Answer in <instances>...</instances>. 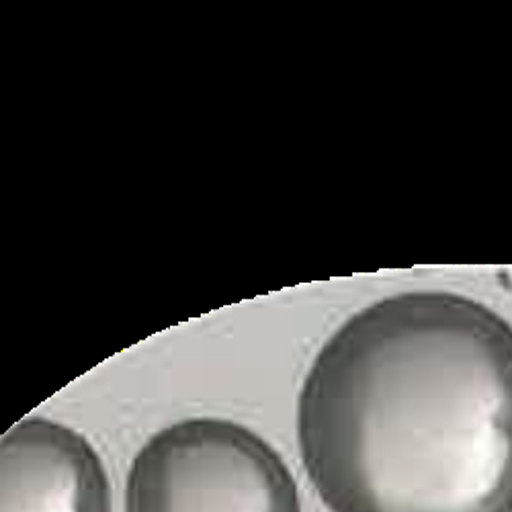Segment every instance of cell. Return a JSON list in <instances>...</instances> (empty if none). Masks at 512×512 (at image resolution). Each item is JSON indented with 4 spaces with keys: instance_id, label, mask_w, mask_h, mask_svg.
Returning <instances> with one entry per match:
<instances>
[{
    "instance_id": "cell-1",
    "label": "cell",
    "mask_w": 512,
    "mask_h": 512,
    "mask_svg": "<svg viewBox=\"0 0 512 512\" xmlns=\"http://www.w3.org/2000/svg\"><path fill=\"white\" fill-rule=\"evenodd\" d=\"M297 437L332 512H512V326L447 291L367 306L314 359Z\"/></svg>"
},
{
    "instance_id": "cell-2",
    "label": "cell",
    "mask_w": 512,
    "mask_h": 512,
    "mask_svg": "<svg viewBox=\"0 0 512 512\" xmlns=\"http://www.w3.org/2000/svg\"><path fill=\"white\" fill-rule=\"evenodd\" d=\"M127 512H302L281 455L246 426L189 418L156 433L136 455Z\"/></svg>"
},
{
    "instance_id": "cell-3",
    "label": "cell",
    "mask_w": 512,
    "mask_h": 512,
    "mask_svg": "<svg viewBox=\"0 0 512 512\" xmlns=\"http://www.w3.org/2000/svg\"><path fill=\"white\" fill-rule=\"evenodd\" d=\"M0 512H111L101 457L64 424L19 422L0 439Z\"/></svg>"
}]
</instances>
